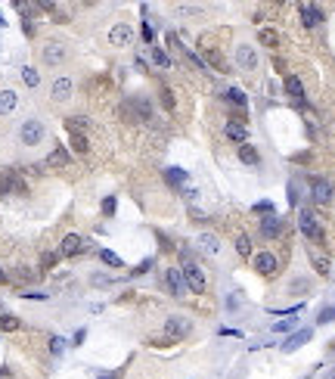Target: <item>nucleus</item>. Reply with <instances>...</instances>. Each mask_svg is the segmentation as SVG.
Returning a JSON list of instances; mask_svg holds the SVG:
<instances>
[{"mask_svg": "<svg viewBox=\"0 0 335 379\" xmlns=\"http://www.w3.org/2000/svg\"><path fill=\"white\" fill-rule=\"evenodd\" d=\"M180 261H183L180 274H183V283H186V289H193L196 295H202V292L208 289V277H205V271H202L199 264L193 261L190 249H183V252H180Z\"/></svg>", "mask_w": 335, "mask_h": 379, "instance_id": "nucleus-1", "label": "nucleus"}, {"mask_svg": "<svg viewBox=\"0 0 335 379\" xmlns=\"http://www.w3.org/2000/svg\"><path fill=\"white\" fill-rule=\"evenodd\" d=\"M298 230H301L311 243H326L323 227H320V221H317L314 208H301V211H298Z\"/></svg>", "mask_w": 335, "mask_h": 379, "instance_id": "nucleus-2", "label": "nucleus"}, {"mask_svg": "<svg viewBox=\"0 0 335 379\" xmlns=\"http://www.w3.org/2000/svg\"><path fill=\"white\" fill-rule=\"evenodd\" d=\"M44 134H47V128H44V122H37V119H28V122H22V128H19L22 146H37V143L44 140Z\"/></svg>", "mask_w": 335, "mask_h": 379, "instance_id": "nucleus-3", "label": "nucleus"}, {"mask_svg": "<svg viewBox=\"0 0 335 379\" xmlns=\"http://www.w3.org/2000/svg\"><path fill=\"white\" fill-rule=\"evenodd\" d=\"M251 264H254V271L261 274V277H276V271H279V261H276V255L273 252H257L254 258H251Z\"/></svg>", "mask_w": 335, "mask_h": 379, "instance_id": "nucleus-4", "label": "nucleus"}, {"mask_svg": "<svg viewBox=\"0 0 335 379\" xmlns=\"http://www.w3.org/2000/svg\"><path fill=\"white\" fill-rule=\"evenodd\" d=\"M190 329H193L190 317H168V320H165V336L171 339V342H177V339H186V336H190Z\"/></svg>", "mask_w": 335, "mask_h": 379, "instance_id": "nucleus-5", "label": "nucleus"}, {"mask_svg": "<svg viewBox=\"0 0 335 379\" xmlns=\"http://www.w3.org/2000/svg\"><path fill=\"white\" fill-rule=\"evenodd\" d=\"M65 56H68V50H65V44H59V41H50V44H44V50H41L44 65H62Z\"/></svg>", "mask_w": 335, "mask_h": 379, "instance_id": "nucleus-6", "label": "nucleus"}, {"mask_svg": "<svg viewBox=\"0 0 335 379\" xmlns=\"http://www.w3.org/2000/svg\"><path fill=\"white\" fill-rule=\"evenodd\" d=\"M109 44H112V47H131V44H134V31H131V25H124V22L112 25V28H109Z\"/></svg>", "mask_w": 335, "mask_h": 379, "instance_id": "nucleus-7", "label": "nucleus"}, {"mask_svg": "<svg viewBox=\"0 0 335 379\" xmlns=\"http://www.w3.org/2000/svg\"><path fill=\"white\" fill-rule=\"evenodd\" d=\"M332 183L329 180H323V177H311V199L317 202V205H326L329 199H332Z\"/></svg>", "mask_w": 335, "mask_h": 379, "instance_id": "nucleus-8", "label": "nucleus"}, {"mask_svg": "<svg viewBox=\"0 0 335 379\" xmlns=\"http://www.w3.org/2000/svg\"><path fill=\"white\" fill-rule=\"evenodd\" d=\"M236 65H239V72H254L257 68V50L248 44H239L236 47Z\"/></svg>", "mask_w": 335, "mask_h": 379, "instance_id": "nucleus-9", "label": "nucleus"}, {"mask_svg": "<svg viewBox=\"0 0 335 379\" xmlns=\"http://www.w3.org/2000/svg\"><path fill=\"white\" fill-rule=\"evenodd\" d=\"M165 286L171 289L174 298H186V283H183L180 268H165Z\"/></svg>", "mask_w": 335, "mask_h": 379, "instance_id": "nucleus-10", "label": "nucleus"}, {"mask_svg": "<svg viewBox=\"0 0 335 379\" xmlns=\"http://www.w3.org/2000/svg\"><path fill=\"white\" fill-rule=\"evenodd\" d=\"M87 246L90 243H84L78 233H68V236H62V243H59V255H81V252H87Z\"/></svg>", "mask_w": 335, "mask_h": 379, "instance_id": "nucleus-11", "label": "nucleus"}, {"mask_svg": "<svg viewBox=\"0 0 335 379\" xmlns=\"http://www.w3.org/2000/svg\"><path fill=\"white\" fill-rule=\"evenodd\" d=\"M257 227H261V236H264V240H276V236L282 233V221H279L276 215H264Z\"/></svg>", "mask_w": 335, "mask_h": 379, "instance_id": "nucleus-12", "label": "nucleus"}, {"mask_svg": "<svg viewBox=\"0 0 335 379\" xmlns=\"http://www.w3.org/2000/svg\"><path fill=\"white\" fill-rule=\"evenodd\" d=\"M311 339H314V329L304 326V329H298V333H292V336L286 339V342H282V351H298L304 342H311Z\"/></svg>", "mask_w": 335, "mask_h": 379, "instance_id": "nucleus-13", "label": "nucleus"}, {"mask_svg": "<svg viewBox=\"0 0 335 379\" xmlns=\"http://www.w3.org/2000/svg\"><path fill=\"white\" fill-rule=\"evenodd\" d=\"M71 93H74V84H71V78H56V81H53V87H50V97H53L56 103H65V100H71Z\"/></svg>", "mask_w": 335, "mask_h": 379, "instance_id": "nucleus-14", "label": "nucleus"}, {"mask_svg": "<svg viewBox=\"0 0 335 379\" xmlns=\"http://www.w3.org/2000/svg\"><path fill=\"white\" fill-rule=\"evenodd\" d=\"M298 13H301V25H304V28H317V25L323 22V13H320V7H314V4H301V7H298Z\"/></svg>", "mask_w": 335, "mask_h": 379, "instance_id": "nucleus-15", "label": "nucleus"}, {"mask_svg": "<svg viewBox=\"0 0 335 379\" xmlns=\"http://www.w3.org/2000/svg\"><path fill=\"white\" fill-rule=\"evenodd\" d=\"M282 87H286V93L298 103V106H304V84L295 78V75H286V81H282Z\"/></svg>", "mask_w": 335, "mask_h": 379, "instance_id": "nucleus-16", "label": "nucleus"}, {"mask_svg": "<svg viewBox=\"0 0 335 379\" xmlns=\"http://www.w3.org/2000/svg\"><path fill=\"white\" fill-rule=\"evenodd\" d=\"M16 106H19V93L16 90H0V115H10V112H16Z\"/></svg>", "mask_w": 335, "mask_h": 379, "instance_id": "nucleus-17", "label": "nucleus"}, {"mask_svg": "<svg viewBox=\"0 0 335 379\" xmlns=\"http://www.w3.org/2000/svg\"><path fill=\"white\" fill-rule=\"evenodd\" d=\"M68 162H71V156H68V149H65V146H56V149H53V153L47 156V162H44V165H50V168H65Z\"/></svg>", "mask_w": 335, "mask_h": 379, "instance_id": "nucleus-18", "label": "nucleus"}, {"mask_svg": "<svg viewBox=\"0 0 335 379\" xmlns=\"http://www.w3.org/2000/svg\"><path fill=\"white\" fill-rule=\"evenodd\" d=\"M236 153H239V162H242V165H257V162H261L257 149H254L251 143H242V146H236Z\"/></svg>", "mask_w": 335, "mask_h": 379, "instance_id": "nucleus-19", "label": "nucleus"}, {"mask_svg": "<svg viewBox=\"0 0 335 379\" xmlns=\"http://www.w3.org/2000/svg\"><path fill=\"white\" fill-rule=\"evenodd\" d=\"M196 243H199V249H202L205 255H217V252H220V240H217L214 233H202Z\"/></svg>", "mask_w": 335, "mask_h": 379, "instance_id": "nucleus-20", "label": "nucleus"}, {"mask_svg": "<svg viewBox=\"0 0 335 379\" xmlns=\"http://www.w3.org/2000/svg\"><path fill=\"white\" fill-rule=\"evenodd\" d=\"M223 134H227L236 146H242L245 143V137H248V131H245V125H236V122H230L227 128H223Z\"/></svg>", "mask_w": 335, "mask_h": 379, "instance_id": "nucleus-21", "label": "nucleus"}, {"mask_svg": "<svg viewBox=\"0 0 335 379\" xmlns=\"http://www.w3.org/2000/svg\"><path fill=\"white\" fill-rule=\"evenodd\" d=\"M311 264H314V271H317L320 277H329V274H332V268H329V258H326V255H317L314 249H311Z\"/></svg>", "mask_w": 335, "mask_h": 379, "instance_id": "nucleus-22", "label": "nucleus"}, {"mask_svg": "<svg viewBox=\"0 0 335 379\" xmlns=\"http://www.w3.org/2000/svg\"><path fill=\"white\" fill-rule=\"evenodd\" d=\"M165 180L171 186H180V183L190 180V171H183V168H165Z\"/></svg>", "mask_w": 335, "mask_h": 379, "instance_id": "nucleus-23", "label": "nucleus"}, {"mask_svg": "<svg viewBox=\"0 0 335 379\" xmlns=\"http://www.w3.org/2000/svg\"><path fill=\"white\" fill-rule=\"evenodd\" d=\"M90 125V119L87 115H71V119H65V128L71 131V134H84V128Z\"/></svg>", "mask_w": 335, "mask_h": 379, "instance_id": "nucleus-24", "label": "nucleus"}, {"mask_svg": "<svg viewBox=\"0 0 335 379\" xmlns=\"http://www.w3.org/2000/svg\"><path fill=\"white\" fill-rule=\"evenodd\" d=\"M257 41L264 44V47H276V44H279V34H276L273 28H261V31H257Z\"/></svg>", "mask_w": 335, "mask_h": 379, "instance_id": "nucleus-25", "label": "nucleus"}, {"mask_svg": "<svg viewBox=\"0 0 335 379\" xmlns=\"http://www.w3.org/2000/svg\"><path fill=\"white\" fill-rule=\"evenodd\" d=\"M71 149H74V153H81V156H87V153H90L87 137H84V134H71Z\"/></svg>", "mask_w": 335, "mask_h": 379, "instance_id": "nucleus-26", "label": "nucleus"}, {"mask_svg": "<svg viewBox=\"0 0 335 379\" xmlns=\"http://www.w3.org/2000/svg\"><path fill=\"white\" fill-rule=\"evenodd\" d=\"M227 100H230L233 106H239V109H245V106H248V97H245L239 87H230V90H227Z\"/></svg>", "mask_w": 335, "mask_h": 379, "instance_id": "nucleus-27", "label": "nucleus"}, {"mask_svg": "<svg viewBox=\"0 0 335 379\" xmlns=\"http://www.w3.org/2000/svg\"><path fill=\"white\" fill-rule=\"evenodd\" d=\"M180 50H183V56H186V62H190V65H196L199 72H208V62H205V59H199L190 47H180Z\"/></svg>", "mask_w": 335, "mask_h": 379, "instance_id": "nucleus-28", "label": "nucleus"}, {"mask_svg": "<svg viewBox=\"0 0 335 379\" xmlns=\"http://www.w3.org/2000/svg\"><path fill=\"white\" fill-rule=\"evenodd\" d=\"M22 81H25L28 87H37V84H41V75H37V68L25 65V68H22Z\"/></svg>", "mask_w": 335, "mask_h": 379, "instance_id": "nucleus-29", "label": "nucleus"}, {"mask_svg": "<svg viewBox=\"0 0 335 379\" xmlns=\"http://www.w3.org/2000/svg\"><path fill=\"white\" fill-rule=\"evenodd\" d=\"M236 252H239L242 258L251 255V240H248V233H239V236H236Z\"/></svg>", "mask_w": 335, "mask_h": 379, "instance_id": "nucleus-30", "label": "nucleus"}, {"mask_svg": "<svg viewBox=\"0 0 335 379\" xmlns=\"http://www.w3.org/2000/svg\"><path fill=\"white\" fill-rule=\"evenodd\" d=\"M0 329H4V333L19 329V317H13V314H0Z\"/></svg>", "mask_w": 335, "mask_h": 379, "instance_id": "nucleus-31", "label": "nucleus"}, {"mask_svg": "<svg viewBox=\"0 0 335 379\" xmlns=\"http://www.w3.org/2000/svg\"><path fill=\"white\" fill-rule=\"evenodd\" d=\"M99 258H102V261L109 264V268H124V261H121V258H118L115 252H109V249H102V252H99Z\"/></svg>", "mask_w": 335, "mask_h": 379, "instance_id": "nucleus-32", "label": "nucleus"}, {"mask_svg": "<svg viewBox=\"0 0 335 379\" xmlns=\"http://www.w3.org/2000/svg\"><path fill=\"white\" fill-rule=\"evenodd\" d=\"M152 62H156V65H162V68H168V65H171V56H168L165 50L152 47Z\"/></svg>", "mask_w": 335, "mask_h": 379, "instance_id": "nucleus-33", "label": "nucleus"}, {"mask_svg": "<svg viewBox=\"0 0 335 379\" xmlns=\"http://www.w3.org/2000/svg\"><path fill=\"white\" fill-rule=\"evenodd\" d=\"M159 100H162V106H165L168 112H174V106H177V103H174V93H171L168 87H162V93H159Z\"/></svg>", "mask_w": 335, "mask_h": 379, "instance_id": "nucleus-34", "label": "nucleus"}, {"mask_svg": "<svg viewBox=\"0 0 335 379\" xmlns=\"http://www.w3.org/2000/svg\"><path fill=\"white\" fill-rule=\"evenodd\" d=\"M56 261H59V252H44V255H41V268H44V271H50Z\"/></svg>", "mask_w": 335, "mask_h": 379, "instance_id": "nucleus-35", "label": "nucleus"}, {"mask_svg": "<svg viewBox=\"0 0 335 379\" xmlns=\"http://www.w3.org/2000/svg\"><path fill=\"white\" fill-rule=\"evenodd\" d=\"M115 208H118L115 196H106V199H102V215H106V218H109V215H115Z\"/></svg>", "mask_w": 335, "mask_h": 379, "instance_id": "nucleus-36", "label": "nucleus"}, {"mask_svg": "<svg viewBox=\"0 0 335 379\" xmlns=\"http://www.w3.org/2000/svg\"><path fill=\"white\" fill-rule=\"evenodd\" d=\"M254 215H261V218H264V215H273V202H254Z\"/></svg>", "mask_w": 335, "mask_h": 379, "instance_id": "nucleus-37", "label": "nucleus"}, {"mask_svg": "<svg viewBox=\"0 0 335 379\" xmlns=\"http://www.w3.org/2000/svg\"><path fill=\"white\" fill-rule=\"evenodd\" d=\"M208 62H211V65H217V68H220V72H227V65H223V59H220V53H217V50H214V47H211V50H208Z\"/></svg>", "mask_w": 335, "mask_h": 379, "instance_id": "nucleus-38", "label": "nucleus"}, {"mask_svg": "<svg viewBox=\"0 0 335 379\" xmlns=\"http://www.w3.org/2000/svg\"><path fill=\"white\" fill-rule=\"evenodd\" d=\"M317 323H335V308H323L320 317H317Z\"/></svg>", "mask_w": 335, "mask_h": 379, "instance_id": "nucleus-39", "label": "nucleus"}, {"mask_svg": "<svg viewBox=\"0 0 335 379\" xmlns=\"http://www.w3.org/2000/svg\"><path fill=\"white\" fill-rule=\"evenodd\" d=\"M50 351H53V354H62V351H65V339L53 336V339H50Z\"/></svg>", "mask_w": 335, "mask_h": 379, "instance_id": "nucleus-40", "label": "nucleus"}, {"mask_svg": "<svg viewBox=\"0 0 335 379\" xmlns=\"http://www.w3.org/2000/svg\"><path fill=\"white\" fill-rule=\"evenodd\" d=\"M22 298H31V301H47L50 295H47V292H37V289H28V292H25Z\"/></svg>", "mask_w": 335, "mask_h": 379, "instance_id": "nucleus-41", "label": "nucleus"}, {"mask_svg": "<svg viewBox=\"0 0 335 379\" xmlns=\"http://www.w3.org/2000/svg\"><path fill=\"white\" fill-rule=\"evenodd\" d=\"M295 323H298V320H279V323H273V333H286V329H295Z\"/></svg>", "mask_w": 335, "mask_h": 379, "instance_id": "nucleus-42", "label": "nucleus"}, {"mask_svg": "<svg viewBox=\"0 0 335 379\" xmlns=\"http://www.w3.org/2000/svg\"><path fill=\"white\" fill-rule=\"evenodd\" d=\"M16 277H19V280H25V283H28V280H37V274H34V271H28V268H19V274H16Z\"/></svg>", "mask_w": 335, "mask_h": 379, "instance_id": "nucleus-43", "label": "nucleus"}, {"mask_svg": "<svg viewBox=\"0 0 335 379\" xmlns=\"http://www.w3.org/2000/svg\"><path fill=\"white\" fill-rule=\"evenodd\" d=\"M22 22H25V25H22V31H25L28 37H34V22H31V16H25Z\"/></svg>", "mask_w": 335, "mask_h": 379, "instance_id": "nucleus-44", "label": "nucleus"}, {"mask_svg": "<svg viewBox=\"0 0 335 379\" xmlns=\"http://www.w3.org/2000/svg\"><path fill=\"white\" fill-rule=\"evenodd\" d=\"M143 41L152 44V25H149V22H143Z\"/></svg>", "mask_w": 335, "mask_h": 379, "instance_id": "nucleus-45", "label": "nucleus"}, {"mask_svg": "<svg viewBox=\"0 0 335 379\" xmlns=\"http://www.w3.org/2000/svg\"><path fill=\"white\" fill-rule=\"evenodd\" d=\"M84 339H87V329H78V333H74V339H71V342H74V345H81Z\"/></svg>", "mask_w": 335, "mask_h": 379, "instance_id": "nucleus-46", "label": "nucleus"}, {"mask_svg": "<svg viewBox=\"0 0 335 379\" xmlns=\"http://www.w3.org/2000/svg\"><path fill=\"white\" fill-rule=\"evenodd\" d=\"M149 268H152V258H146V261H143V264H140V268H137V271H134V274H146V271H149Z\"/></svg>", "mask_w": 335, "mask_h": 379, "instance_id": "nucleus-47", "label": "nucleus"}, {"mask_svg": "<svg viewBox=\"0 0 335 379\" xmlns=\"http://www.w3.org/2000/svg\"><path fill=\"white\" fill-rule=\"evenodd\" d=\"M156 236H159V243H162V249H174V246H171V240H168L165 233H156Z\"/></svg>", "mask_w": 335, "mask_h": 379, "instance_id": "nucleus-48", "label": "nucleus"}, {"mask_svg": "<svg viewBox=\"0 0 335 379\" xmlns=\"http://www.w3.org/2000/svg\"><path fill=\"white\" fill-rule=\"evenodd\" d=\"M311 159V153H298V156H292V162H307Z\"/></svg>", "mask_w": 335, "mask_h": 379, "instance_id": "nucleus-49", "label": "nucleus"}, {"mask_svg": "<svg viewBox=\"0 0 335 379\" xmlns=\"http://www.w3.org/2000/svg\"><path fill=\"white\" fill-rule=\"evenodd\" d=\"M7 280H10V277H7V271H0V286H4Z\"/></svg>", "mask_w": 335, "mask_h": 379, "instance_id": "nucleus-50", "label": "nucleus"}, {"mask_svg": "<svg viewBox=\"0 0 335 379\" xmlns=\"http://www.w3.org/2000/svg\"><path fill=\"white\" fill-rule=\"evenodd\" d=\"M99 379H118V376H112V373H102V376H99Z\"/></svg>", "mask_w": 335, "mask_h": 379, "instance_id": "nucleus-51", "label": "nucleus"}, {"mask_svg": "<svg viewBox=\"0 0 335 379\" xmlns=\"http://www.w3.org/2000/svg\"><path fill=\"white\" fill-rule=\"evenodd\" d=\"M4 25H7V22H4V16H0V28H4Z\"/></svg>", "mask_w": 335, "mask_h": 379, "instance_id": "nucleus-52", "label": "nucleus"}]
</instances>
